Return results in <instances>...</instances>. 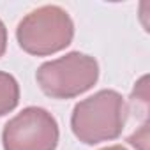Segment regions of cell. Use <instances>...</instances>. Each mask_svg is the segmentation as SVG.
I'll return each mask as SVG.
<instances>
[{
  "label": "cell",
  "instance_id": "5",
  "mask_svg": "<svg viewBox=\"0 0 150 150\" xmlns=\"http://www.w3.org/2000/svg\"><path fill=\"white\" fill-rule=\"evenodd\" d=\"M20 103V83L13 74L0 71V117L16 110Z\"/></svg>",
  "mask_w": 150,
  "mask_h": 150
},
{
  "label": "cell",
  "instance_id": "2",
  "mask_svg": "<svg viewBox=\"0 0 150 150\" xmlns=\"http://www.w3.org/2000/svg\"><path fill=\"white\" fill-rule=\"evenodd\" d=\"M74 39V21L60 6L30 11L16 28L20 48L34 57H50L65 50Z\"/></svg>",
  "mask_w": 150,
  "mask_h": 150
},
{
  "label": "cell",
  "instance_id": "4",
  "mask_svg": "<svg viewBox=\"0 0 150 150\" xmlns=\"http://www.w3.org/2000/svg\"><path fill=\"white\" fill-rule=\"evenodd\" d=\"M60 129L57 118L41 106H27L2 131L4 150H57Z\"/></svg>",
  "mask_w": 150,
  "mask_h": 150
},
{
  "label": "cell",
  "instance_id": "6",
  "mask_svg": "<svg viewBox=\"0 0 150 150\" xmlns=\"http://www.w3.org/2000/svg\"><path fill=\"white\" fill-rule=\"evenodd\" d=\"M7 50V28H6V23L0 20V57H4Z\"/></svg>",
  "mask_w": 150,
  "mask_h": 150
},
{
  "label": "cell",
  "instance_id": "3",
  "mask_svg": "<svg viewBox=\"0 0 150 150\" xmlns=\"http://www.w3.org/2000/svg\"><path fill=\"white\" fill-rule=\"evenodd\" d=\"M35 80L44 96L51 99H74L97 83L99 64L87 53L71 51L41 64Z\"/></svg>",
  "mask_w": 150,
  "mask_h": 150
},
{
  "label": "cell",
  "instance_id": "7",
  "mask_svg": "<svg viewBox=\"0 0 150 150\" xmlns=\"http://www.w3.org/2000/svg\"><path fill=\"white\" fill-rule=\"evenodd\" d=\"M99 150H127V148L122 146V145H111V146H104V148H99Z\"/></svg>",
  "mask_w": 150,
  "mask_h": 150
},
{
  "label": "cell",
  "instance_id": "1",
  "mask_svg": "<svg viewBox=\"0 0 150 150\" xmlns=\"http://www.w3.org/2000/svg\"><path fill=\"white\" fill-rule=\"evenodd\" d=\"M127 108L124 97L111 88H103L80 101L71 113V129L85 145L117 139L125 125Z\"/></svg>",
  "mask_w": 150,
  "mask_h": 150
}]
</instances>
